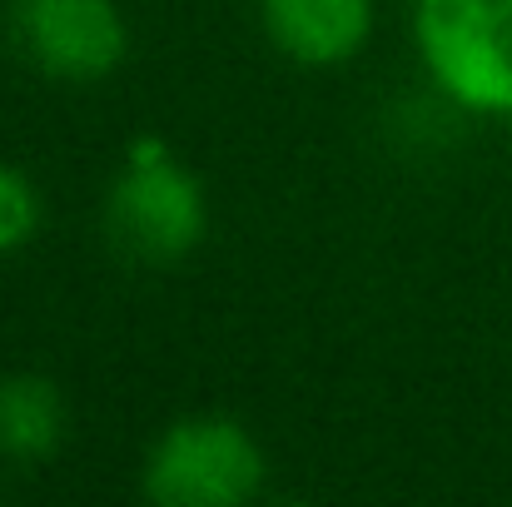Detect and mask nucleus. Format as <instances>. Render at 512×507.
<instances>
[{"label": "nucleus", "instance_id": "nucleus-1", "mask_svg": "<svg viewBox=\"0 0 512 507\" xmlns=\"http://www.w3.org/2000/svg\"><path fill=\"white\" fill-rule=\"evenodd\" d=\"M110 239L140 264H179L209 234V199L165 135H135L105 194Z\"/></svg>", "mask_w": 512, "mask_h": 507}, {"label": "nucleus", "instance_id": "nucleus-2", "mask_svg": "<svg viewBox=\"0 0 512 507\" xmlns=\"http://www.w3.org/2000/svg\"><path fill=\"white\" fill-rule=\"evenodd\" d=\"M413 40L443 100L512 115V0H413Z\"/></svg>", "mask_w": 512, "mask_h": 507}, {"label": "nucleus", "instance_id": "nucleus-3", "mask_svg": "<svg viewBox=\"0 0 512 507\" xmlns=\"http://www.w3.org/2000/svg\"><path fill=\"white\" fill-rule=\"evenodd\" d=\"M264 478L269 458L239 418L189 413L155 438L140 488L160 507H244L264 493Z\"/></svg>", "mask_w": 512, "mask_h": 507}, {"label": "nucleus", "instance_id": "nucleus-4", "mask_svg": "<svg viewBox=\"0 0 512 507\" xmlns=\"http://www.w3.org/2000/svg\"><path fill=\"white\" fill-rule=\"evenodd\" d=\"M10 30L20 55L65 85H100L130 55L120 0H15Z\"/></svg>", "mask_w": 512, "mask_h": 507}, {"label": "nucleus", "instance_id": "nucleus-5", "mask_svg": "<svg viewBox=\"0 0 512 507\" xmlns=\"http://www.w3.org/2000/svg\"><path fill=\"white\" fill-rule=\"evenodd\" d=\"M264 35L294 65H348L373 35V0H259Z\"/></svg>", "mask_w": 512, "mask_h": 507}, {"label": "nucleus", "instance_id": "nucleus-6", "mask_svg": "<svg viewBox=\"0 0 512 507\" xmlns=\"http://www.w3.org/2000/svg\"><path fill=\"white\" fill-rule=\"evenodd\" d=\"M65 398L40 373L0 378V458L10 463H45L65 443Z\"/></svg>", "mask_w": 512, "mask_h": 507}, {"label": "nucleus", "instance_id": "nucleus-7", "mask_svg": "<svg viewBox=\"0 0 512 507\" xmlns=\"http://www.w3.org/2000/svg\"><path fill=\"white\" fill-rule=\"evenodd\" d=\"M40 214H45V204H40L35 179L25 169L0 165V254L25 249L40 229Z\"/></svg>", "mask_w": 512, "mask_h": 507}]
</instances>
